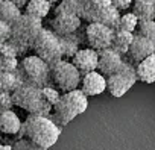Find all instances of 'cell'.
I'll list each match as a JSON object with an SVG mask.
<instances>
[{
	"mask_svg": "<svg viewBox=\"0 0 155 150\" xmlns=\"http://www.w3.org/2000/svg\"><path fill=\"white\" fill-rule=\"evenodd\" d=\"M32 49L35 50V55L49 65V68L56 62H59L62 58V47L59 37L47 29H41L40 35L32 44Z\"/></svg>",
	"mask_w": 155,
	"mask_h": 150,
	"instance_id": "cell-6",
	"label": "cell"
},
{
	"mask_svg": "<svg viewBox=\"0 0 155 150\" xmlns=\"http://www.w3.org/2000/svg\"><path fill=\"white\" fill-rule=\"evenodd\" d=\"M12 150H47V148H43V147H40V145H37V144H34V142H31L25 138V139L17 141L15 145L12 147Z\"/></svg>",
	"mask_w": 155,
	"mask_h": 150,
	"instance_id": "cell-30",
	"label": "cell"
},
{
	"mask_svg": "<svg viewBox=\"0 0 155 150\" xmlns=\"http://www.w3.org/2000/svg\"><path fill=\"white\" fill-rule=\"evenodd\" d=\"M128 55H129V58L132 61L141 62L143 59L155 55V44L137 34V35H134V40H132V43L129 46Z\"/></svg>",
	"mask_w": 155,
	"mask_h": 150,
	"instance_id": "cell-15",
	"label": "cell"
},
{
	"mask_svg": "<svg viewBox=\"0 0 155 150\" xmlns=\"http://www.w3.org/2000/svg\"><path fill=\"white\" fill-rule=\"evenodd\" d=\"M2 2H3V0H0V3H2Z\"/></svg>",
	"mask_w": 155,
	"mask_h": 150,
	"instance_id": "cell-36",
	"label": "cell"
},
{
	"mask_svg": "<svg viewBox=\"0 0 155 150\" xmlns=\"http://www.w3.org/2000/svg\"><path fill=\"white\" fill-rule=\"evenodd\" d=\"M17 67H18V62L15 58L0 56V73H14Z\"/></svg>",
	"mask_w": 155,
	"mask_h": 150,
	"instance_id": "cell-28",
	"label": "cell"
},
{
	"mask_svg": "<svg viewBox=\"0 0 155 150\" xmlns=\"http://www.w3.org/2000/svg\"><path fill=\"white\" fill-rule=\"evenodd\" d=\"M81 26V17L73 14H55V18L52 20V29L53 34L58 37H67L76 32Z\"/></svg>",
	"mask_w": 155,
	"mask_h": 150,
	"instance_id": "cell-13",
	"label": "cell"
},
{
	"mask_svg": "<svg viewBox=\"0 0 155 150\" xmlns=\"http://www.w3.org/2000/svg\"><path fill=\"white\" fill-rule=\"evenodd\" d=\"M20 132L28 141L49 150V147H52L58 141L61 135V127L56 126L49 117L29 115L21 124Z\"/></svg>",
	"mask_w": 155,
	"mask_h": 150,
	"instance_id": "cell-1",
	"label": "cell"
},
{
	"mask_svg": "<svg viewBox=\"0 0 155 150\" xmlns=\"http://www.w3.org/2000/svg\"><path fill=\"white\" fill-rule=\"evenodd\" d=\"M113 37H114V30L104 24H99V23H88V26L85 29L87 43H88L90 49H93L96 52L110 49L111 43H113Z\"/></svg>",
	"mask_w": 155,
	"mask_h": 150,
	"instance_id": "cell-10",
	"label": "cell"
},
{
	"mask_svg": "<svg viewBox=\"0 0 155 150\" xmlns=\"http://www.w3.org/2000/svg\"><path fill=\"white\" fill-rule=\"evenodd\" d=\"M82 17L90 23H99L110 29H116L120 14L111 5V0H87Z\"/></svg>",
	"mask_w": 155,
	"mask_h": 150,
	"instance_id": "cell-5",
	"label": "cell"
},
{
	"mask_svg": "<svg viewBox=\"0 0 155 150\" xmlns=\"http://www.w3.org/2000/svg\"><path fill=\"white\" fill-rule=\"evenodd\" d=\"M132 14L138 21H155V0H134Z\"/></svg>",
	"mask_w": 155,
	"mask_h": 150,
	"instance_id": "cell-18",
	"label": "cell"
},
{
	"mask_svg": "<svg viewBox=\"0 0 155 150\" xmlns=\"http://www.w3.org/2000/svg\"><path fill=\"white\" fill-rule=\"evenodd\" d=\"M9 2H12L17 8H23V6H26V5H28L29 0H9Z\"/></svg>",
	"mask_w": 155,
	"mask_h": 150,
	"instance_id": "cell-34",
	"label": "cell"
},
{
	"mask_svg": "<svg viewBox=\"0 0 155 150\" xmlns=\"http://www.w3.org/2000/svg\"><path fill=\"white\" fill-rule=\"evenodd\" d=\"M50 8H52V5L47 0H29L28 5L25 6V14L43 20L49 14Z\"/></svg>",
	"mask_w": 155,
	"mask_h": 150,
	"instance_id": "cell-20",
	"label": "cell"
},
{
	"mask_svg": "<svg viewBox=\"0 0 155 150\" xmlns=\"http://www.w3.org/2000/svg\"><path fill=\"white\" fill-rule=\"evenodd\" d=\"M81 91L87 97L99 96L107 90V78L102 76L99 71H91L84 74V78L81 79Z\"/></svg>",
	"mask_w": 155,
	"mask_h": 150,
	"instance_id": "cell-14",
	"label": "cell"
},
{
	"mask_svg": "<svg viewBox=\"0 0 155 150\" xmlns=\"http://www.w3.org/2000/svg\"><path fill=\"white\" fill-rule=\"evenodd\" d=\"M12 103L29 112V115L50 117L52 106L44 100L41 88H37L34 85L23 82L21 87H18L12 93Z\"/></svg>",
	"mask_w": 155,
	"mask_h": 150,
	"instance_id": "cell-3",
	"label": "cell"
},
{
	"mask_svg": "<svg viewBox=\"0 0 155 150\" xmlns=\"http://www.w3.org/2000/svg\"><path fill=\"white\" fill-rule=\"evenodd\" d=\"M138 35L155 44V21H138Z\"/></svg>",
	"mask_w": 155,
	"mask_h": 150,
	"instance_id": "cell-26",
	"label": "cell"
},
{
	"mask_svg": "<svg viewBox=\"0 0 155 150\" xmlns=\"http://www.w3.org/2000/svg\"><path fill=\"white\" fill-rule=\"evenodd\" d=\"M20 67L23 70L25 84L34 85L37 88H44L46 87V82L49 79L50 68H49V65L41 58H38L37 55L26 56L20 62Z\"/></svg>",
	"mask_w": 155,
	"mask_h": 150,
	"instance_id": "cell-8",
	"label": "cell"
},
{
	"mask_svg": "<svg viewBox=\"0 0 155 150\" xmlns=\"http://www.w3.org/2000/svg\"><path fill=\"white\" fill-rule=\"evenodd\" d=\"M9 38H11V26L8 23L0 21V44L9 41Z\"/></svg>",
	"mask_w": 155,
	"mask_h": 150,
	"instance_id": "cell-31",
	"label": "cell"
},
{
	"mask_svg": "<svg viewBox=\"0 0 155 150\" xmlns=\"http://www.w3.org/2000/svg\"><path fill=\"white\" fill-rule=\"evenodd\" d=\"M137 26H138V18H137L132 12H128V14L120 15L119 23H117V26H116V29H114V30L134 34V30L137 29Z\"/></svg>",
	"mask_w": 155,
	"mask_h": 150,
	"instance_id": "cell-24",
	"label": "cell"
},
{
	"mask_svg": "<svg viewBox=\"0 0 155 150\" xmlns=\"http://www.w3.org/2000/svg\"><path fill=\"white\" fill-rule=\"evenodd\" d=\"M0 150H12V147L6 145V144H0Z\"/></svg>",
	"mask_w": 155,
	"mask_h": 150,
	"instance_id": "cell-35",
	"label": "cell"
},
{
	"mask_svg": "<svg viewBox=\"0 0 155 150\" xmlns=\"http://www.w3.org/2000/svg\"><path fill=\"white\" fill-rule=\"evenodd\" d=\"M50 76L55 82V85L62 93H70L78 90L81 84V73L71 62L68 61H59L55 65L50 67Z\"/></svg>",
	"mask_w": 155,
	"mask_h": 150,
	"instance_id": "cell-7",
	"label": "cell"
},
{
	"mask_svg": "<svg viewBox=\"0 0 155 150\" xmlns=\"http://www.w3.org/2000/svg\"><path fill=\"white\" fill-rule=\"evenodd\" d=\"M88 108V99L81 90L64 93L58 103L52 108V115L49 117L56 126H65L79 114L85 112Z\"/></svg>",
	"mask_w": 155,
	"mask_h": 150,
	"instance_id": "cell-2",
	"label": "cell"
},
{
	"mask_svg": "<svg viewBox=\"0 0 155 150\" xmlns=\"http://www.w3.org/2000/svg\"><path fill=\"white\" fill-rule=\"evenodd\" d=\"M21 121L14 111L0 112V132L5 135H15L21 130Z\"/></svg>",
	"mask_w": 155,
	"mask_h": 150,
	"instance_id": "cell-16",
	"label": "cell"
},
{
	"mask_svg": "<svg viewBox=\"0 0 155 150\" xmlns=\"http://www.w3.org/2000/svg\"><path fill=\"white\" fill-rule=\"evenodd\" d=\"M123 65V59L119 53H116L111 49L99 52V62H97V71L102 76H113L116 74Z\"/></svg>",
	"mask_w": 155,
	"mask_h": 150,
	"instance_id": "cell-11",
	"label": "cell"
},
{
	"mask_svg": "<svg viewBox=\"0 0 155 150\" xmlns=\"http://www.w3.org/2000/svg\"><path fill=\"white\" fill-rule=\"evenodd\" d=\"M23 82L14 73H0V91L3 93H14Z\"/></svg>",
	"mask_w": 155,
	"mask_h": 150,
	"instance_id": "cell-23",
	"label": "cell"
},
{
	"mask_svg": "<svg viewBox=\"0 0 155 150\" xmlns=\"http://www.w3.org/2000/svg\"><path fill=\"white\" fill-rule=\"evenodd\" d=\"M134 40V34L129 32H120V30H114V37H113V43H111V50H114L116 53L126 55L129 50V46Z\"/></svg>",
	"mask_w": 155,
	"mask_h": 150,
	"instance_id": "cell-19",
	"label": "cell"
},
{
	"mask_svg": "<svg viewBox=\"0 0 155 150\" xmlns=\"http://www.w3.org/2000/svg\"><path fill=\"white\" fill-rule=\"evenodd\" d=\"M12 103V96L9 93H3V91H0V106H3L5 111H9Z\"/></svg>",
	"mask_w": 155,
	"mask_h": 150,
	"instance_id": "cell-32",
	"label": "cell"
},
{
	"mask_svg": "<svg viewBox=\"0 0 155 150\" xmlns=\"http://www.w3.org/2000/svg\"><path fill=\"white\" fill-rule=\"evenodd\" d=\"M111 5L120 12V11L128 9L132 5V0H111Z\"/></svg>",
	"mask_w": 155,
	"mask_h": 150,
	"instance_id": "cell-33",
	"label": "cell"
},
{
	"mask_svg": "<svg viewBox=\"0 0 155 150\" xmlns=\"http://www.w3.org/2000/svg\"><path fill=\"white\" fill-rule=\"evenodd\" d=\"M21 15L20 12V8H17L12 2H9V0H3L2 3H0V21L3 23H8L9 26L18 20Z\"/></svg>",
	"mask_w": 155,
	"mask_h": 150,
	"instance_id": "cell-21",
	"label": "cell"
},
{
	"mask_svg": "<svg viewBox=\"0 0 155 150\" xmlns=\"http://www.w3.org/2000/svg\"><path fill=\"white\" fill-rule=\"evenodd\" d=\"M41 29H43V26H41L40 18L31 17L28 14H21L20 18L11 24L9 41L17 47L18 52H20V49L32 47V44L37 40V37L40 35Z\"/></svg>",
	"mask_w": 155,
	"mask_h": 150,
	"instance_id": "cell-4",
	"label": "cell"
},
{
	"mask_svg": "<svg viewBox=\"0 0 155 150\" xmlns=\"http://www.w3.org/2000/svg\"><path fill=\"white\" fill-rule=\"evenodd\" d=\"M82 2H87V0H82Z\"/></svg>",
	"mask_w": 155,
	"mask_h": 150,
	"instance_id": "cell-37",
	"label": "cell"
},
{
	"mask_svg": "<svg viewBox=\"0 0 155 150\" xmlns=\"http://www.w3.org/2000/svg\"><path fill=\"white\" fill-rule=\"evenodd\" d=\"M18 53L17 47L11 43V41H6V43H2L0 44V56H5V58H15Z\"/></svg>",
	"mask_w": 155,
	"mask_h": 150,
	"instance_id": "cell-29",
	"label": "cell"
},
{
	"mask_svg": "<svg viewBox=\"0 0 155 150\" xmlns=\"http://www.w3.org/2000/svg\"><path fill=\"white\" fill-rule=\"evenodd\" d=\"M97 62H99V52L93 49H79L73 56V65L79 70V73H91L97 71Z\"/></svg>",
	"mask_w": 155,
	"mask_h": 150,
	"instance_id": "cell-12",
	"label": "cell"
},
{
	"mask_svg": "<svg viewBox=\"0 0 155 150\" xmlns=\"http://www.w3.org/2000/svg\"><path fill=\"white\" fill-rule=\"evenodd\" d=\"M135 74H137V81H141L144 84H153L155 82V55L138 62L135 68Z\"/></svg>",
	"mask_w": 155,
	"mask_h": 150,
	"instance_id": "cell-17",
	"label": "cell"
},
{
	"mask_svg": "<svg viewBox=\"0 0 155 150\" xmlns=\"http://www.w3.org/2000/svg\"><path fill=\"white\" fill-rule=\"evenodd\" d=\"M59 41H61V47H62V56H74L76 52L79 50L78 47V40L71 35H67V37H59Z\"/></svg>",
	"mask_w": 155,
	"mask_h": 150,
	"instance_id": "cell-25",
	"label": "cell"
},
{
	"mask_svg": "<svg viewBox=\"0 0 155 150\" xmlns=\"http://www.w3.org/2000/svg\"><path fill=\"white\" fill-rule=\"evenodd\" d=\"M41 93H43L44 100H46L52 108H53V106L58 103V100L61 99L59 91H58V90H55V88H50V87H44V88H41Z\"/></svg>",
	"mask_w": 155,
	"mask_h": 150,
	"instance_id": "cell-27",
	"label": "cell"
},
{
	"mask_svg": "<svg viewBox=\"0 0 155 150\" xmlns=\"http://www.w3.org/2000/svg\"><path fill=\"white\" fill-rule=\"evenodd\" d=\"M85 2L82 0H61L59 5L56 6L55 14H73L78 17H82Z\"/></svg>",
	"mask_w": 155,
	"mask_h": 150,
	"instance_id": "cell-22",
	"label": "cell"
},
{
	"mask_svg": "<svg viewBox=\"0 0 155 150\" xmlns=\"http://www.w3.org/2000/svg\"><path fill=\"white\" fill-rule=\"evenodd\" d=\"M135 82H137L135 68L123 61L122 68L116 74L107 78V90L113 97H122L131 90V87H134Z\"/></svg>",
	"mask_w": 155,
	"mask_h": 150,
	"instance_id": "cell-9",
	"label": "cell"
}]
</instances>
